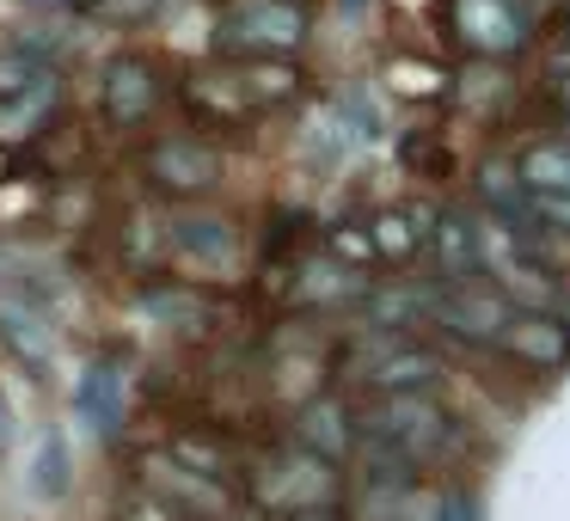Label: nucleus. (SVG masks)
I'll list each match as a JSON object with an SVG mask.
<instances>
[{
	"label": "nucleus",
	"instance_id": "nucleus-18",
	"mask_svg": "<svg viewBox=\"0 0 570 521\" xmlns=\"http://www.w3.org/2000/svg\"><path fill=\"white\" fill-rule=\"evenodd\" d=\"M68 484H75V472H68V435L43 430L38 435V460H31V491L56 503V497H68Z\"/></svg>",
	"mask_w": 570,
	"mask_h": 521
},
{
	"label": "nucleus",
	"instance_id": "nucleus-14",
	"mask_svg": "<svg viewBox=\"0 0 570 521\" xmlns=\"http://www.w3.org/2000/svg\"><path fill=\"white\" fill-rule=\"evenodd\" d=\"M454 26L466 31L479 50H497V56L521 43V19L509 13L503 0H454Z\"/></svg>",
	"mask_w": 570,
	"mask_h": 521
},
{
	"label": "nucleus",
	"instance_id": "nucleus-2",
	"mask_svg": "<svg viewBox=\"0 0 570 521\" xmlns=\"http://www.w3.org/2000/svg\"><path fill=\"white\" fill-rule=\"evenodd\" d=\"M344 374L356 386H368L374 399H405V393H430V386H442L448 362L435 356L423 337L411 332H362L356 344L344 350Z\"/></svg>",
	"mask_w": 570,
	"mask_h": 521
},
{
	"label": "nucleus",
	"instance_id": "nucleus-15",
	"mask_svg": "<svg viewBox=\"0 0 570 521\" xmlns=\"http://www.w3.org/2000/svg\"><path fill=\"white\" fill-rule=\"evenodd\" d=\"M56 99H62V80L43 75L31 92H19V99H0V141H26L43 129V117L56 111Z\"/></svg>",
	"mask_w": 570,
	"mask_h": 521
},
{
	"label": "nucleus",
	"instance_id": "nucleus-8",
	"mask_svg": "<svg viewBox=\"0 0 570 521\" xmlns=\"http://www.w3.org/2000/svg\"><path fill=\"white\" fill-rule=\"evenodd\" d=\"M497 350H503L515 368H528V374H552V368L570 362V332L552 320V313H540V307H515V320L503 325Z\"/></svg>",
	"mask_w": 570,
	"mask_h": 521
},
{
	"label": "nucleus",
	"instance_id": "nucleus-13",
	"mask_svg": "<svg viewBox=\"0 0 570 521\" xmlns=\"http://www.w3.org/2000/svg\"><path fill=\"white\" fill-rule=\"evenodd\" d=\"M0 344L13 350V356L26 362L31 374H43V368H50V356H56L50 313H43V307H26V301H7V307H0Z\"/></svg>",
	"mask_w": 570,
	"mask_h": 521
},
{
	"label": "nucleus",
	"instance_id": "nucleus-4",
	"mask_svg": "<svg viewBox=\"0 0 570 521\" xmlns=\"http://www.w3.org/2000/svg\"><path fill=\"white\" fill-rule=\"evenodd\" d=\"M515 320V301L497 295L491 283H448L430 295V325H442L448 337H460V344H479V350H497V337H503V325Z\"/></svg>",
	"mask_w": 570,
	"mask_h": 521
},
{
	"label": "nucleus",
	"instance_id": "nucleus-9",
	"mask_svg": "<svg viewBox=\"0 0 570 521\" xmlns=\"http://www.w3.org/2000/svg\"><path fill=\"white\" fill-rule=\"evenodd\" d=\"M356 411H350V399L337 393H320L307 399V405L295 411V448H307V454L332 460V466H344L350 454H356Z\"/></svg>",
	"mask_w": 570,
	"mask_h": 521
},
{
	"label": "nucleus",
	"instance_id": "nucleus-11",
	"mask_svg": "<svg viewBox=\"0 0 570 521\" xmlns=\"http://www.w3.org/2000/svg\"><path fill=\"white\" fill-rule=\"evenodd\" d=\"M423 252L435 258V288L472 283L479 276V222H466V215H435L430 234H423Z\"/></svg>",
	"mask_w": 570,
	"mask_h": 521
},
{
	"label": "nucleus",
	"instance_id": "nucleus-7",
	"mask_svg": "<svg viewBox=\"0 0 570 521\" xmlns=\"http://www.w3.org/2000/svg\"><path fill=\"white\" fill-rule=\"evenodd\" d=\"M148 178L166 197H197V190L222 185V154L197 136H160L148 148Z\"/></svg>",
	"mask_w": 570,
	"mask_h": 521
},
{
	"label": "nucleus",
	"instance_id": "nucleus-23",
	"mask_svg": "<svg viewBox=\"0 0 570 521\" xmlns=\"http://www.w3.org/2000/svg\"><path fill=\"white\" fill-rule=\"evenodd\" d=\"M154 7H160V0H111L117 19H141V13H154Z\"/></svg>",
	"mask_w": 570,
	"mask_h": 521
},
{
	"label": "nucleus",
	"instance_id": "nucleus-20",
	"mask_svg": "<svg viewBox=\"0 0 570 521\" xmlns=\"http://www.w3.org/2000/svg\"><path fill=\"white\" fill-rule=\"evenodd\" d=\"M111 521H185L178 515L173 503H160V497L148 491V484H124V491H117V503H111Z\"/></svg>",
	"mask_w": 570,
	"mask_h": 521
},
{
	"label": "nucleus",
	"instance_id": "nucleus-10",
	"mask_svg": "<svg viewBox=\"0 0 570 521\" xmlns=\"http://www.w3.org/2000/svg\"><path fill=\"white\" fill-rule=\"evenodd\" d=\"M75 417L87 423L92 442H117V435H124V368H117V362H87V368H80Z\"/></svg>",
	"mask_w": 570,
	"mask_h": 521
},
{
	"label": "nucleus",
	"instance_id": "nucleus-17",
	"mask_svg": "<svg viewBox=\"0 0 570 521\" xmlns=\"http://www.w3.org/2000/svg\"><path fill=\"white\" fill-rule=\"evenodd\" d=\"M173 246L185 252V258H197V264H227L234 258V234H227V222H215V215H178Z\"/></svg>",
	"mask_w": 570,
	"mask_h": 521
},
{
	"label": "nucleus",
	"instance_id": "nucleus-27",
	"mask_svg": "<svg viewBox=\"0 0 570 521\" xmlns=\"http://www.w3.org/2000/svg\"><path fill=\"white\" fill-rule=\"evenodd\" d=\"M38 7H68V0H38Z\"/></svg>",
	"mask_w": 570,
	"mask_h": 521
},
{
	"label": "nucleus",
	"instance_id": "nucleus-22",
	"mask_svg": "<svg viewBox=\"0 0 570 521\" xmlns=\"http://www.w3.org/2000/svg\"><path fill=\"white\" fill-rule=\"evenodd\" d=\"M552 105H558V117H570V56H564V68H558V80H552Z\"/></svg>",
	"mask_w": 570,
	"mask_h": 521
},
{
	"label": "nucleus",
	"instance_id": "nucleus-12",
	"mask_svg": "<svg viewBox=\"0 0 570 521\" xmlns=\"http://www.w3.org/2000/svg\"><path fill=\"white\" fill-rule=\"evenodd\" d=\"M99 92H105V117H111V124H141V117L154 111V99H160L154 68L141 62V56H117V62L105 68Z\"/></svg>",
	"mask_w": 570,
	"mask_h": 521
},
{
	"label": "nucleus",
	"instance_id": "nucleus-16",
	"mask_svg": "<svg viewBox=\"0 0 570 521\" xmlns=\"http://www.w3.org/2000/svg\"><path fill=\"white\" fill-rule=\"evenodd\" d=\"M521 185L528 197H570V141H540L521 154Z\"/></svg>",
	"mask_w": 570,
	"mask_h": 521
},
{
	"label": "nucleus",
	"instance_id": "nucleus-3",
	"mask_svg": "<svg viewBox=\"0 0 570 521\" xmlns=\"http://www.w3.org/2000/svg\"><path fill=\"white\" fill-rule=\"evenodd\" d=\"M246 491L258 509H271L276 521L288 515H313V509H344V472L332 460L307 454L288 442L283 454H271L258 472H246Z\"/></svg>",
	"mask_w": 570,
	"mask_h": 521
},
{
	"label": "nucleus",
	"instance_id": "nucleus-1",
	"mask_svg": "<svg viewBox=\"0 0 570 521\" xmlns=\"http://www.w3.org/2000/svg\"><path fill=\"white\" fill-rule=\"evenodd\" d=\"M356 430L368 442L393 448L411 472H448L466 460V430L448 405H435L430 393H405V399H374L368 411H356Z\"/></svg>",
	"mask_w": 570,
	"mask_h": 521
},
{
	"label": "nucleus",
	"instance_id": "nucleus-21",
	"mask_svg": "<svg viewBox=\"0 0 570 521\" xmlns=\"http://www.w3.org/2000/svg\"><path fill=\"white\" fill-rule=\"evenodd\" d=\"M435 521H479V497L466 484H442L435 491Z\"/></svg>",
	"mask_w": 570,
	"mask_h": 521
},
{
	"label": "nucleus",
	"instance_id": "nucleus-24",
	"mask_svg": "<svg viewBox=\"0 0 570 521\" xmlns=\"http://www.w3.org/2000/svg\"><path fill=\"white\" fill-rule=\"evenodd\" d=\"M288 521H344V509H313V515H288Z\"/></svg>",
	"mask_w": 570,
	"mask_h": 521
},
{
	"label": "nucleus",
	"instance_id": "nucleus-6",
	"mask_svg": "<svg viewBox=\"0 0 570 521\" xmlns=\"http://www.w3.org/2000/svg\"><path fill=\"white\" fill-rule=\"evenodd\" d=\"M301 38H307V19L288 0H246L222 26V43L246 56H288V50H301Z\"/></svg>",
	"mask_w": 570,
	"mask_h": 521
},
{
	"label": "nucleus",
	"instance_id": "nucleus-25",
	"mask_svg": "<svg viewBox=\"0 0 570 521\" xmlns=\"http://www.w3.org/2000/svg\"><path fill=\"white\" fill-rule=\"evenodd\" d=\"M7 435H13V411H7V399H0V448H7Z\"/></svg>",
	"mask_w": 570,
	"mask_h": 521
},
{
	"label": "nucleus",
	"instance_id": "nucleus-5",
	"mask_svg": "<svg viewBox=\"0 0 570 521\" xmlns=\"http://www.w3.org/2000/svg\"><path fill=\"white\" fill-rule=\"evenodd\" d=\"M141 484H148L160 503H173L185 521H227L234 503H239L234 484H215V479H203V472H185L178 460H166V454L141 460Z\"/></svg>",
	"mask_w": 570,
	"mask_h": 521
},
{
	"label": "nucleus",
	"instance_id": "nucleus-19",
	"mask_svg": "<svg viewBox=\"0 0 570 521\" xmlns=\"http://www.w3.org/2000/svg\"><path fill=\"white\" fill-rule=\"evenodd\" d=\"M141 307H148V313H160V320L173 325V332H197V325L209 320V301H203V295H190V288H154V295L141 301Z\"/></svg>",
	"mask_w": 570,
	"mask_h": 521
},
{
	"label": "nucleus",
	"instance_id": "nucleus-26",
	"mask_svg": "<svg viewBox=\"0 0 570 521\" xmlns=\"http://www.w3.org/2000/svg\"><path fill=\"white\" fill-rule=\"evenodd\" d=\"M552 320H558V325H564V332H570V288H564V295H558V313H552Z\"/></svg>",
	"mask_w": 570,
	"mask_h": 521
}]
</instances>
